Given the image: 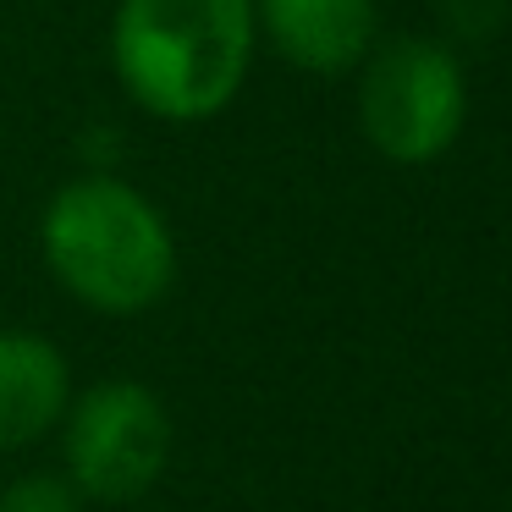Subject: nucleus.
I'll return each instance as SVG.
<instances>
[{
	"label": "nucleus",
	"mask_w": 512,
	"mask_h": 512,
	"mask_svg": "<svg viewBox=\"0 0 512 512\" xmlns=\"http://www.w3.org/2000/svg\"><path fill=\"white\" fill-rule=\"evenodd\" d=\"M254 0H116L111 72L155 122H210L254 67Z\"/></svg>",
	"instance_id": "obj_1"
},
{
	"label": "nucleus",
	"mask_w": 512,
	"mask_h": 512,
	"mask_svg": "<svg viewBox=\"0 0 512 512\" xmlns=\"http://www.w3.org/2000/svg\"><path fill=\"white\" fill-rule=\"evenodd\" d=\"M45 265L83 309L144 314L177 281V237L155 199L122 177H72L39 221Z\"/></svg>",
	"instance_id": "obj_2"
},
{
	"label": "nucleus",
	"mask_w": 512,
	"mask_h": 512,
	"mask_svg": "<svg viewBox=\"0 0 512 512\" xmlns=\"http://www.w3.org/2000/svg\"><path fill=\"white\" fill-rule=\"evenodd\" d=\"M468 122V72L441 39H386L364 56L358 127L369 149L397 166H430Z\"/></svg>",
	"instance_id": "obj_3"
},
{
	"label": "nucleus",
	"mask_w": 512,
	"mask_h": 512,
	"mask_svg": "<svg viewBox=\"0 0 512 512\" xmlns=\"http://www.w3.org/2000/svg\"><path fill=\"white\" fill-rule=\"evenodd\" d=\"M61 424H67V435H61L67 479L78 496L138 501L166 474L171 419H166V402L144 380H127V375L100 380L78 402H67Z\"/></svg>",
	"instance_id": "obj_4"
},
{
	"label": "nucleus",
	"mask_w": 512,
	"mask_h": 512,
	"mask_svg": "<svg viewBox=\"0 0 512 512\" xmlns=\"http://www.w3.org/2000/svg\"><path fill=\"white\" fill-rule=\"evenodd\" d=\"M259 39L276 45V56L314 78L358 72L375 50L380 17L375 0H254Z\"/></svg>",
	"instance_id": "obj_5"
},
{
	"label": "nucleus",
	"mask_w": 512,
	"mask_h": 512,
	"mask_svg": "<svg viewBox=\"0 0 512 512\" xmlns=\"http://www.w3.org/2000/svg\"><path fill=\"white\" fill-rule=\"evenodd\" d=\"M72 402V369L39 331H0V452L34 446Z\"/></svg>",
	"instance_id": "obj_6"
},
{
	"label": "nucleus",
	"mask_w": 512,
	"mask_h": 512,
	"mask_svg": "<svg viewBox=\"0 0 512 512\" xmlns=\"http://www.w3.org/2000/svg\"><path fill=\"white\" fill-rule=\"evenodd\" d=\"M0 512H83V496L72 490V479L23 474L0 490Z\"/></svg>",
	"instance_id": "obj_7"
}]
</instances>
